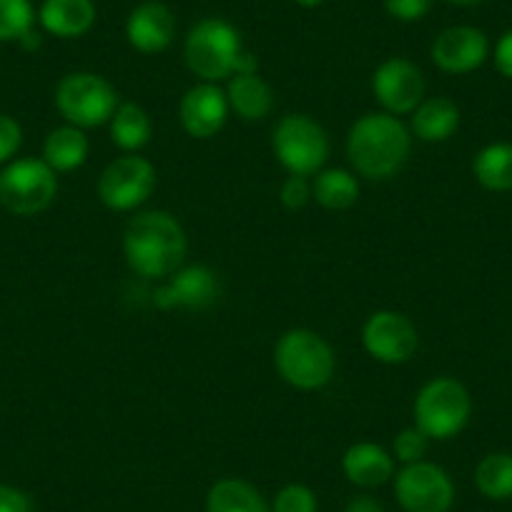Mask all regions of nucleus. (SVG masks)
Segmentation results:
<instances>
[{
    "instance_id": "obj_14",
    "label": "nucleus",
    "mask_w": 512,
    "mask_h": 512,
    "mask_svg": "<svg viewBox=\"0 0 512 512\" xmlns=\"http://www.w3.org/2000/svg\"><path fill=\"white\" fill-rule=\"evenodd\" d=\"M490 56V41L485 31L475 26H450L432 41L430 58L442 73L465 76L477 71Z\"/></svg>"
},
{
    "instance_id": "obj_38",
    "label": "nucleus",
    "mask_w": 512,
    "mask_h": 512,
    "mask_svg": "<svg viewBox=\"0 0 512 512\" xmlns=\"http://www.w3.org/2000/svg\"><path fill=\"white\" fill-rule=\"evenodd\" d=\"M447 3H452V6L467 8V6H477V3H482V0H447Z\"/></svg>"
},
{
    "instance_id": "obj_29",
    "label": "nucleus",
    "mask_w": 512,
    "mask_h": 512,
    "mask_svg": "<svg viewBox=\"0 0 512 512\" xmlns=\"http://www.w3.org/2000/svg\"><path fill=\"white\" fill-rule=\"evenodd\" d=\"M317 495L302 482L284 485L272 502V512H317Z\"/></svg>"
},
{
    "instance_id": "obj_37",
    "label": "nucleus",
    "mask_w": 512,
    "mask_h": 512,
    "mask_svg": "<svg viewBox=\"0 0 512 512\" xmlns=\"http://www.w3.org/2000/svg\"><path fill=\"white\" fill-rule=\"evenodd\" d=\"M294 3L302 8H317V6H322L324 0H294Z\"/></svg>"
},
{
    "instance_id": "obj_31",
    "label": "nucleus",
    "mask_w": 512,
    "mask_h": 512,
    "mask_svg": "<svg viewBox=\"0 0 512 512\" xmlns=\"http://www.w3.org/2000/svg\"><path fill=\"white\" fill-rule=\"evenodd\" d=\"M279 201H282L284 209L299 211L312 201V184H309L307 176H287V181L279 189Z\"/></svg>"
},
{
    "instance_id": "obj_22",
    "label": "nucleus",
    "mask_w": 512,
    "mask_h": 512,
    "mask_svg": "<svg viewBox=\"0 0 512 512\" xmlns=\"http://www.w3.org/2000/svg\"><path fill=\"white\" fill-rule=\"evenodd\" d=\"M111 126V141L126 154H139L144 146H149L151 136H154V123L146 113L144 106L134 101L118 103L116 113L108 121Z\"/></svg>"
},
{
    "instance_id": "obj_26",
    "label": "nucleus",
    "mask_w": 512,
    "mask_h": 512,
    "mask_svg": "<svg viewBox=\"0 0 512 512\" xmlns=\"http://www.w3.org/2000/svg\"><path fill=\"white\" fill-rule=\"evenodd\" d=\"M475 485L487 500H510L512 497V455L490 452L482 457L475 470Z\"/></svg>"
},
{
    "instance_id": "obj_17",
    "label": "nucleus",
    "mask_w": 512,
    "mask_h": 512,
    "mask_svg": "<svg viewBox=\"0 0 512 512\" xmlns=\"http://www.w3.org/2000/svg\"><path fill=\"white\" fill-rule=\"evenodd\" d=\"M342 472L354 487L374 490L395 477V457L377 442H354L344 452Z\"/></svg>"
},
{
    "instance_id": "obj_16",
    "label": "nucleus",
    "mask_w": 512,
    "mask_h": 512,
    "mask_svg": "<svg viewBox=\"0 0 512 512\" xmlns=\"http://www.w3.org/2000/svg\"><path fill=\"white\" fill-rule=\"evenodd\" d=\"M176 38V16L161 0H144L126 18V41L144 56L164 53Z\"/></svg>"
},
{
    "instance_id": "obj_10",
    "label": "nucleus",
    "mask_w": 512,
    "mask_h": 512,
    "mask_svg": "<svg viewBox=\"0 0 512 512\" xmlns=\"http://www.w3.org/2000/svg\"><path fill=\"white\" fill-rule=\"evenodd\" d=\"M395 500L405 512H450L455 482L435 462H412L395 475Z\"/></svg>"
},
{
    "instance_id": "obj_24",
    "label": "nucleus",
    "mask_w": 512,
    "mask_h": 512,
    "mask_svg": "<svg viewBox=\"0 0 512 512\" xmlns=\"http://www.w3.org/2000/svg\"><path fill=\"white\" fill-rule=\"evenodd\" d=\"M312 199L329 211H347L359 201V181L347 169H322L312 181Z\"/></svg>"
},
{
    "instance_id": "obj_12",
    "label": "nucleus",
    "mask_w": 512,
    "mask_h": 512,
    "mask_svg": "<svg viewBox=\"0 0 512 512\" xmlns=\"http://www.w3.org/2000/svg\"><path fill=\"white\" fill-rule=\"evenodd\" d=\"M427 83L420 66L410 58H387L372 73V93L384 113L410 116L425 101Z\"/></svg>"
},
{
    "instance_id": "obj_13",
    "label": "nucleus",
    "mask_w": 512,
    "mask_h": 512,
    "mask_svg": "<svg viewBox=\"0 0 512 512\" xmlns=\"http://www.w3.org/2000/svg\"><path fill=\"white\" fill-rule=\"evenodd\" d=\"M221 294V282L214 269L204 264L176 269L171 277L164 279L161 287L154 289L151 302L156 309H206L216 304Z\"/></svg>"
},
{
    "instance_id": "obj_30",
    "label": "nucleus",
    "mask_w": 512,
    "mask_h": 512,
    "mask_svg": "<svg viewBox=\"0 0 512 512\" xmlns=\"http://www.w3.org/2000/svg\"><path fill=\"white\" fill-rule=\"evenodd\" d=\"M23 144V128L8 113H0V166L11 164Z\"/></svg>"
},
{
    "instance_id": "obj_5",
    "label": "nucleus",
    "mask_w": 512,
    "mask_h": 512,
    "mask_svg": "<svg viewBox=\"0 0 512 512\" xmlns=\"http://www.w3.org/2000/svg\"><path fill=\"white\" fill-rule=\"evenodd\" d=\"M274 159L292 176H314L324 169L332 144L327 128L307 113H287L272 131Z\"/></svg>"
},
{
    "instance_id": "obj_34",
    "label": "nucleus",
    "mask_w": 512,
    "mask_h": 512,
    "mask_svg": "<svg viewBox=\"0 0 512 512\" xmlns=\"http://www.w3.org/2000/svg\"><path fill=\"white\" fill-rule=\"evenodd\" d=\"M492 61H495V68L500 76L510 78L512 81V28L507 33H502V38L497 41L495 46V56H492Z\"/></svg>"
},
{
    "instance_id": "obj_11",
    "label": "nucleus",
    "mask_w": 512,
    "mask_h": 512,
    "mask_svg": "<svg viewBox=\"0 0 512 512\" xmlns=\"http://www.w3.org/2000/svg\"><path fill=\"white\" fill-rule=\"evenodd\" d=\"M364 352L382 364H405L420 349V332L407 314L379 309L362 327Z\"/></svg>"
},
{
    "instance_id": "obj_27",
    "label": "nucleus",
    "mask_w": 512,
    "mask_h": 512,
    "mask_svg": "<svg viewBox=\"0 0 512 512\" xmlns=\"http://www.w3.org/2000/svg\"><path fill=\"white\" fill-rule=\"evenodd\" d=\"M36 11L31 0H0V43H18L33 31Z\"/></svg>"
},
{
    "instance_id": "obj_18",
    "label": "nucleus",
    "mask_w": 512,
    "mask_h": 512,
    "mask_svg": "<svg viewBox=\"0 0 512 512\" xmlns=\"http://www.w3.org/2000/svg\"><path fill=\"white\" fill-rule=\"evenodd\" d=\"M38 23L51 36L73 41L96 26V3L93 0H43Z\"/></svg>"
},
{
    "instance_id": "obj_3",
    "label": "nucleus",
    "mask_w": 512,
    "mask_h": 512,
    "mask_svg": "<svg viewBox=\"0 0 512 512\" xmlns=\"http://www.w3.org/2000/svg\"><path fill=\"white\" fill-rule=\"evenodd\" d=\"M274 367L279 377L302 392H317L327 387L337 369L334 349L322 334L312 329H289L274 344Z\"/></svg>"
},
{
    "instance_id": "obj_8",
    "label": "nucleus",
    "mask_w": 512,
    "mask_h": 512,
    "mask_svg": "<svg viewBox=\"0 0 512 512\" xmlns=\"http://www.w3.org/2000/svg\"><path fill=\"white\" fill-rule=\"evenodd\" d=\"M58 176L43 159H16L0 171V206L13 216H36L51 209Z\"/></svg>"
},
{
    "instance_id": "obj_25",
    "label": "nucleus",
    "mask_w": 512,
    "mask_h": 512,
    "mask_svg": "<svg viewBox=\"0 0 512 512\" xmlns=\"http://www.w3.org/2000/svg\"><path fill=\"white\" fill-rule=\"evenodd\" d=\"M477 184L487 191H512V144H490L472 161Z\"/></svg>"
},
{
    "instance_id": "obj_23",
    "label": "nucleus",
    "mask_w": 512,
    "mask_h": 512,
    "mask_svg": "<svg viewBox=\"0 0 512 512\" xmlns=\"http://www.w3.org/2000/svg\"><path fill=\"white\" fill-rule=\"evenodd\" d=\"M206 512H272L262 492L239 477L214 482L206 495Z\"/></svg>"
},
{
    "instance_id": "obj_36",
    "label": "nucleus",
    "mask_w": 512,
    "mask_h": 512,
    "mask_svg": "<svg viewBox=\"0 0 512 512\" xmlns=\"http://www.w3.org/2000/svg\"><path fill=\"white\" fill-rule=\"evenodd\" d=\"M18 43H21V46L26 48V51H36V48L41 46V36H38L36 28H33V31H28L26 36H23L21 41H18Z\"/></svg>"
},
{
    "instance_id": "obj_4",
    "label": "nucleus",
    "mask_w": 512,
    "mask_h": 512,
    "mask_svg": "<svg viewBox=\"0 0 512 512\" xmlns=\"http://www.w3.org/2000/svg\"><path fill=\"white\" fill-rule=\"evenodd\" d=\"M244 51L239 31L224 18H204L191 28L184 41L186 68L206 83H219L234 76Z\"/></svg>"
},
{
    "instance_id": "obj_9",
    "label": "nucleus",
    "mask_w": 512,
    "mask_h": 512,
    "mask_svg": "<svg viewBox=\"0 0 512 512\" xmlns=\"http://www.w3.org/2000/svg\"><path fill=\"white\" fill-rule=\"evenodd\" d=\"M156 189V169L139 154L118 156L98 176L96 194L111 211H134L151 199Z\"/></svg>"
},
{
    "instance_id": "obj_19",
    "label": "nucleus",
    "mask_w": 512,
    "mask_h": 512,
    "mask_svg": "<svg viewBox=\"0 0 512 512\" xmlns=\"http://www.w3.org/2000/svg\"><path fill=\"white\" fill-rule=\"evenodd\" d=\"M460 128V108L452 98L432 96L425 98L415 111L410 113L412 139L425 144H442L450 141Z\"/></svg>"
},
{
    "instance_id": "obj_7",
    "label": "nucleus",
    "mask_w": 512,
    "mask_h": 512,
    "mask_svg": "<svg viewBox=\"0 0 512 512\" xmlns=\"http://www.w3.org/2000/svg\"><path fill=\"white\" fill-rule=\"evenodd\" d=\"M53 101L66 123L86 131L111 121L118 108V93L98 73L76 71L58 81Z\"/></svg>"
},
{
    "instance_id": "obj_35",
    "label": "nucleus",
    "mask_w": 512,
    "mask_h": 512,
    "mask_svg": "<svg viewBox=\"0 0 512 512\" xmlns=\"http://www.w3.org/2000/svg\"><path fill=\"white\" fill-rule=\"evenodd\" d=\"M344 512H384V507H382V502H377L374 497L359 495L349 502L347 510Z\"/></svg>"
},
{
    "instance_id": "obj_15",
    "label": "nucleus",
    "mask_w": 512,
    "mask_h": 512,
    "mask_svg": "<svg viewBox=\"0 0 512 512\" xmlns=\"http://www.w3.org/2000/svg\"><path fill=\"white\" fill-rule=\"evenodd\" d=\"M226 91L216 83H196L184 93L179 103V121L186 134L196 141H209L226 126L229 118Z\"/></svg>"
},
{
    "instance_id": "obj_21",
    "label": "nucleus",
    "mask_w": 512,
    "mask_h": 512,
    "mask_svg": "<svg viewBox=\"0 0 512 512\" xmlns=\"http://www.w3.org/2000/svg\"><path fill=\"white\" fill-rule=\"evenodd\" d=\"M88 154H91V144H88L86 131L71 126V123L53 128L46 141H43V161L56 174L81 169L88 161Z\"/></svg>"
},
{
    "instance_id": "obj_20",
    "label": "nucleus",
    "mask_w": 512,
    "mask_h": 512,
    "mask_svg": "<svg viewBox=\"0 0 512 512\" xmlns=\"http://www.w3.org/2000/svg\"><path fill=\"white\" fill-rule=\"evenodd\" d=\"M226 101L241 121H264L274 108V91L259 73H236L226 83Z\"/></svg>"
},
{
    "instance_id": "obj_28",
    "label": "nucleus",
    "mask_w": 512,
    "mask_h": 512,
    "mask_svg": "<svg viewBox=\"0 0 512 512\" xmlns=\"http://www.w3.org/2000/svg\"><path fill=\"white\" fill-rule=\"evenodd\" d=\"M427 450H430V437L420 430L417 425L405 427L397 432L395 442H392V457L402 465H412V462L425 460Z\"/></svg>"
},
{
    "instance_id": "obj_2",
    "label": "nucleus",
    "mask_w": 512,
    "mask_h": 512,
    "mask_svg": "<svg viewBox=\"0 0 512 512\" xmlns=\"http://www.w3.org/2000/svg\"><path fill=\"white\" fill-rule=\"evenodd\" d=\"M412 151L410 126L400 116L372 111L359 116L347 134V159L354 174L367 181H387L405 169Z\"/></svg>"
},
{
    "instance_id": "obj_32",
    "label": "nucleus",
    "mask_w": 512,
    "mask_h": 512,
    "mask_svg": "<svg viewBox=\"0 0 512 512\" xmlns=\"http://www.w3.org/2000/svg\"><path fill=\"white\" fill-rule=\"evenodd\" d=\"M435 6V0H384V11L395 21L417 23L427 16Z\"/></svg>"
},
{
    "instance_id": "obj_1",
    "label": "nucleus",
    "mask_w": 512,
    "mask_h": 512,
    "mask_svg": "<svg viewBox=\"0 0 512 512\" xmlns=\"http://www.w3.org/2000/svg\"><path fill=\"white\" fill-rule=\"evenodd\" d=\"M189 239L174 214L164 209L141 211L123 231V256L128 269L144 279H161L181 269Z\"/></svg>"
},
{
    "instance_id": "obj_6",
    "label": "nucleus",
    "mask_w": 512,
    "mask_h": 512,
    "mask_svg": "<svg viewBox=\"0 0 512 512\" xmlns=\"http://www.w3.org/2000/svg\"><path fill=\"white\" fill-rule=\"evenodd\" d=\"M412 415L430 440H452L470 422L472 397L460 379L435 377L417 392Z\"/></svg>"
},
{
    "instance_id": "obj_33",
    "label": "nucleus",
    "mask_w": 512,
    "mask_h": 512,
    "mask_svg": "<svg viewBox=\"0 0 512 512\" xmlns=\"http://www.w3.org/2000/svg\"><path fill=\"white\" fill-rule=\"evenodd\" d=\"M0 512H33V502L18 487L0 485Z\"/></svg>"
}]
</instances>
